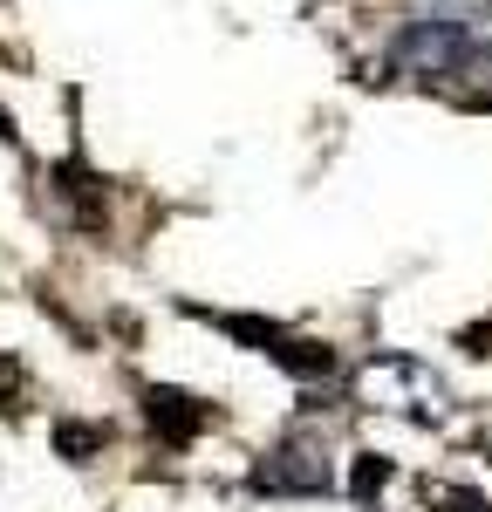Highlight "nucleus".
<instances>
[{
    "mask_svg": "<svg viewBox=\"0 0 492 512\" xmlns=\"http://www.w3.org/2000/svg\"><path fill=\"white\" fill-rule=\"evenodd\" d=\"M356 403L376 417H410V424H431L445 417V383L417 362V355H376L356 369Z\"/></svg>",
    "mask_w": 492,
    "mask_h": 512,
    "instance_id": "1",
    "label": "nucleus"
},
{
    "mask_svg": "<svg viewBox=\"0 0 492 512\" xmlns=\"http://www.w3.org/2000/svg\"><path fill=\"white\" fill-rule=\"evenodd\" d=\"M472 55H479V41H472V28H458V21H417L404 35V62L424 69V76H458Z\"/></svg>",
    "mask_w": 492,
    "mask_h": 512,
    "instance_id": "2",
    "label": "nucleus"
},
{
    "mask_svg": "<svg viewBox=\"0 0 492 512\" xmlns=\"http://www.w3.org/2000/svg\"><path fill=\"white\" fill-rule=\"evenodd\" d=\"M451 7H465V14H479V21H492V0H451Z\"/></svg>",
    "mask_w": 492,
    "mask_h": 512,
    "instance_id": "3",
    "label": "nucleus"
}]
</instances>
